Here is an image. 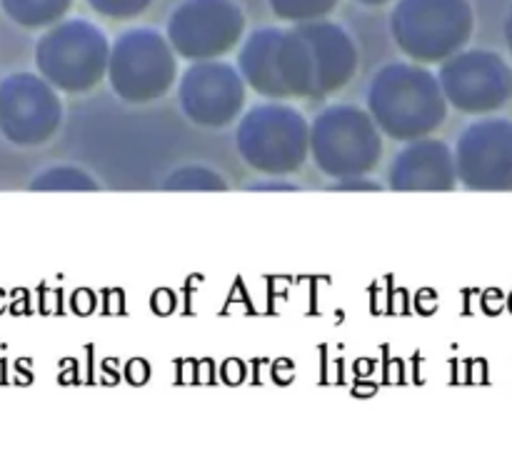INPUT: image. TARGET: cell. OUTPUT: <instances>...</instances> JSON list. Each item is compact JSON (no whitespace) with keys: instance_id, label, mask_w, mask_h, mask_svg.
<instances>
[{"instance_id":"obj_1","label":"cell","mask_w":512,"mask_h":460,"mask_svg":"<svg viewBox=\"0 0 512 460\" xmlns=\"http://www.w3.org/2000/svg\"><path fill=\"white\" fill-rule=\"evenodd\" d=\"M245 85L268 100H325L358 75V48L345 28L308 20L295 28H260L238 53Z\"/></svg>"},{"instance_id":"obj_2","label":"cell","mask_w":512,"mask_h":460,"mask_svg":"<svg viewBox=\"0 0 512 460\" xmlns=\"http://www.w3.org/2000/svg\"><path fill=\"white\" fill-rule=\"evenodd\" d=\"M365 103L380 133L395 143L433 135L450 108L438 75L413 60L383 65L370 80Z\"/></svg>"},{"instance_id":"obj_3","label":"cell","mask_w":512,"mask_h":460,"mask_svg":"<svg viewBox=\"0 0 512 460\" xmlns=\"http://www.w3.org/2000/svg\"><path fill=\"white\" fill-rule=\"evenodd\" d=\"M235 148L255 173L283 178L310 158V123L288 100H268L238 118Z\"/></svg>"},{"instance_id":"obj_4","label":"cell","mask_w":512,"mask_h":460,"mask_svg":"<svg viewBox=\"0 0 512 460\" xmlns=\"http://www.w3.org/2000/svg\"><path fill=\"white\" fill-rule=\"evenodd\" d=\"M310 158L333 180L370 175L383 158V133L365 108L328 105L310 123Z\"/></svg>"},{"instance_id":"obj_5","label":"cell","mask_w":512,"mask_h":460,"mask_svg":"<svg viewBox=\"0 0 512 460\" xmlns=\"http://www.w3.org/2000/svg\"><path fill=\"white\" fill-rule=\"evenodd\" d=\"M178 75V55L158 30L130 28L110 43L105 78L123 103L148 105L165 98Z\"/></svg>"},{"instance_id":"obj_6","label":"cell","mask_w":512,"mask_h":460,"mask_svg":"<svg viewBox=\"0 0 512 460\" xmlns=\"http://www.w3.org/2000/svg\"><path fill=\"white\" fill-rule=\"evenodd\" d=\"M475 15L470 0H400L390 33L413 63H443L470 43Z\"/></svg>"},{"instance_id":"obj_7","label":"cell","mask_w":512,"mask_h":460,"mask_svg":"<svg viewBox=\"0 0 512 460\" xmlns=\"http://www.w3.org/2000/svg\"><path fill=\"white\" fill-rule=\"evenodd\" d=\"M110 40L88 20H63L40 35L35 68L58 93L80 95L98 88L108 70Z\"/></svg>"},{"instance_id":"obj_8","label":"cell","mask_w":512,"mask_h":460,"mask_svg":"<svg viewBox=\"0 0 512 460\" xmlns=\"http://www.w3.org/2000/svg\"><path fill=\"white\" fill-rule=\"evenodd\" d=\"M435 75L448 105L465 115H493L512 100V68L495 50H458Z\"/></svg>"},{"instance_id":"obj_9","label":"cell","mask_w":512,"mask_h":460,"mask_svg":"<svg viewBox=\"0 0 512 460\" xmlns=\"http://www.w3.org/2000/svg\"><path fill=\"white\" fill-rule=\"evenodd\" d=\"M63 125L60 93L38 73H10L0 80V135L18 148H40Z\"/></svg>"},{"instance_id":"obj_10","label":"cell","mask_w":512,"mask_h":460,"mask_svg":"<svg viewBox=\"0 0 512 460\" xmlns=\"http://www.w3.org/2000/svg\"><path fill=\"white\" fill-rule=\"evenodd\" d=\"M245 30V15L233 0H185L168 20L170 48L183 60H218L235 50Z\"/></svg>"},{"instance_id":"obj_11","label":"cell","mask_w":512,"mask_h":460,"mask_svg":"<svg viewBox=\"0 0 512 460\" xmlns=\"http://www.w3.org/2000/svg\"><path fill=\"white\" fill-rule=\"evenodd\" d=\"M245 85L238 68L223 60H195L178 75L180 113L205 130L238 123L245 110Z\"/></svg>"},{"instance_id":"obj_12","label":"cell","mask_w":512,"mask_h":460,"mask_svg":"<svg viewBox=\"0 0 512 460\" xmlns=\"http://www.w3.org/2000/svg\"><path fill=\"white\" fill-rule=\"evenodd\" d=\"M458 183L468 190H512V120H475L455 143Z\"/></svg>"},{"instance_id":"obj_13","label":"cell","mask_w":512,"mask_h":460,"mask_svg":"<svg viewBox=\"0 0 512 460\" xmlns=\"http://www.w3.org/2000/svg\"><path fill=\"white\" fill-rule=\"evenodd\" d=\"M388 185L400 193H443L458 185L455 155L438 138H418L405 143L388 168Z\"/></svg>"},{"instance_id":"obj_14","label":"cell","mask_w":512,"mask_h":460,"mask_svg":"<svg viewBox=\"0 0 512 460\" xmlns=\"http://www.w3.org/2000/svg\"><path fill=\"white\" fill-rule=\"evenodd\" d=\"M5 15L20 28H50L70 10L73 0H0Z\"/></svg>"},{"instance_id":"obj_15","label":"cell","mask_w":512,"mask_h":460,"mask_svg":"<svg viewBox=\"0 0 512 460\" xmlns=\"http://www.w3.org/2000/svg\"><path fill=\"white\" fill-rule=\"evenodd\" d=\"M30 190H98V180L75 165H53L30 180Z\"/></svg>"},{"instance_id":"obj_16","label":"cell","mask_w":512,"mask_h":460,"mask_svg":"<svg viewBox=\"0 0 512 460\" xmlns=\"http://www.w3.org/2000/svg\"><path fill=\"white\" fill-rule=\"evenodd\" d=\"M163 190H225L228 183L208 165H183L173 170L160 185Z\"/></svg>"},{"instance_id":"obj_17","label":"cell","mask_w":512,"mask_h":460,"mask_svg":"<svg viewBox=\"0 0 512 460\" xmlns=\"http://www.w3.org/2000/svg\"><path fill=\"white\" fill-rule=\"evenodd\" d=\"M273 13L288 23H308L320 20L338 5V0H268Z\"/></svg>"},{"instance_id":"obj_18","label":"cell","mask_w":512,"mask_h":460,"mask_svg":"<svg viewBox=\"0 0 512 460\" xmlns=\"http://www.w3.org/2000/svg\"><path fill=\"white\" fill-rule=\"evenodd\" d=\"M155 0H88L95 13L105 15L113 20H130L138 18L143 10H148Z\"/></svg>"},{"instance_id":"obj_19","label":"cell","mask_w":512,"mask_h":460,"mask_svg":"<svg viewBox=\"0 0 512 460\" xmlns=\"http://www.w3.org/2000/svg\"><path fill=\"white\" fill-rule=\"evenodd\" d=\"M335 190H380V185L375 180H370L368 175H358V178L338 180Z\"/></svg>"},{"instance_id":"obj_20","label":"cell","mask_w":512,"mask_h":460,"mask_svg":"<svg viewBox=\"0 0 512 460\" xmlns=\"http://www.w3.org/2000/svg\"><path fill=\"white\" fill-rule=\"evenodd\" d=\"M505 43H508V50L512 55V8L508 13V20H505Z\"/></svg>"},{"instance_id":"obj_21","label":"cell","mask_w":512,"mask_h":460,"mask_svg":"<svg viewBox=\"0 0 512 460\" xmlns=\"http://www.w3.org/2000/svg\"><path fill=\"white\" fill-rule=\"evenodd\" d=\"M358 3H363V5H385V3H390V0H358Z\"/></svg>"}]
</instances>
